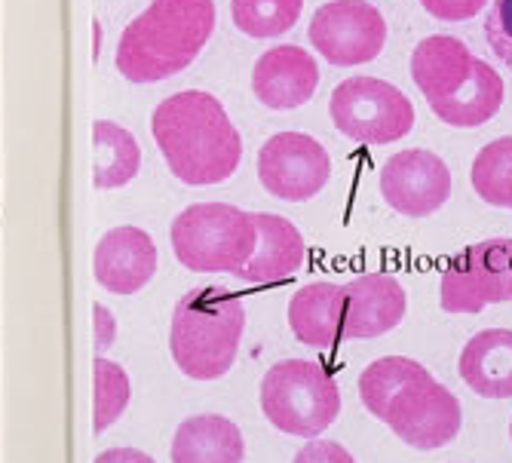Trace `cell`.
Instances as JSON below:
<instances>
[{"label":"cell","mask_w":512,"mask_h":463,"mask_svg":"<svg viewBox=\"0 0 512 463\" xmlns=\"http://www.w3.org/2000/svg\"><path fill=\"white\" fill-rule=\"evenodd\" d=\"M332 123L359 145H393L414 126V105L405 92L381 77H350L335 86Z\"/></svg>","instance_id":"8992f818"},{"label":"cell","mask_w":512,"mask_h":463,"mask_svg":"<svg viewBox=\"0 0 512 463\" xmlns=\"http://www.w3.org/2000/svg\"><path fill=\"white\" fill-rule=\"evenodd\" d=\"M96 283L114 295L142 292L157 273V243L148 230L135 224L111 227L92 252Z\"/></svg>","instance_id":"7c38bea8"},{"label":"cell","mask_w":512,"mask_h":463,"mask_svg":"<svg viewBox=\"0 0 512 463\" xmlns=\"http://www.w3.org/2000/svg\"><path fill=\"white\" fill-rule=\"evenodd\" d=\"M304 0H230L234 25L252 40L283 37L301 19Z\"/></svg>","instance_id":"603a6c76"},{"label":"cell","mask_w":512,"mask_h":463,"mask_svg":"<svg viewBox=\"0 0 512 463\" xmlns=\"http://www.w3.org/2000/svg\"><path fill=\"white\" fill-rule=\"evenodd\" d=\"M92 319H96V356H102L105 347L114 341V316L102 304H96L92 307Z\"/></svg>","instance_id":"f1b7e54d"},{"label":"cell","mask_w":512,"mask_h":463,"mask_svg":"<svg viewBox=\"0 0 512 463\" xmlns=\"http://www.w3.org/2000/svg\"><path fill=\"white\" fill-rule=\"evenodd\" d=\"M424 372H427V368L421 362L408 359V356H384L378 362H371L359 375V399L368 408V414H375L378 421H384L390 402L414 378H421Z\"/></svg>","instance_id":"7402d4cb"},{"label":"cell","mask_w":512,"mask_h":463,"mask_svg":"<svg viewBox=\"0 0 512 463\" xmlns=\"http://www.w3.org/2000/svg\"><path fill=\"white\" fill-rule=\"evenodd\" d=\"M319 65L301 46L283 43L267 50L252 68V92L270 111H295L313 99Z\"/></svg>","instance_id":"5bb4252c"},{"label":"cell","mask_w":512,"mask_h":463,"mask_svg":"<svg viewBox=\"0 0 512 463\" xmlns=\"http://www.w3.org/2000/svg\"><path fill=\"white\" fill-rule=\"evenodd\" d=\"M261 411L273 430L316 439L338 421L341 390L322 362L283 359L261 381Z\"/></svg>","instance_id":"277c9868"},{"label":"cell","mask_w":512,"mask_h":463,"mask_svg":"<svg viewBox=\"0 0 512 463\" xmlns=\"http://www.w3.org/2000/svg\"><path fill=\"white\" fill-rule=\"evenodd\" d=\"M347 313L341 341H368L393 332L408 307L405 289L390 273H359L344 283Z\"/></svg>","instance_id":"4fadbf2b"},{"label":"cell","mask_w":512,"mask_h":463,"mask_svg":"<svg viewBox=\"0 0 512 463\" xmlns=\"http://www.w3.org/2000/svg\"><path fill=\"white\" fill-rule=\"evenodd\" d=\"M457 372L485 399H512V329H485L460 350Z\"/></svg>","instance_id":"e0dca14e"},{"label":"cell","mask_w":512,"mask_h":463,"mask_svg":"<svg viewBox=\"0 0 512 463\" xmlns=\"http://www.w3.org/2000/svg\"><path fill=\"white\" fill-rule=\"evenodd\" d=\"M215 28L212 0H151L117 43V71L132 83H157L191 68Z\"/></svg>","instance_id":"7a4b0ae2"},{"label":"cell","mask_w":512,"mask_h":463,"mask_svg":"<svg viewBox=\"0 0 512 463\" xmlns=\"http://www.w3.org/2000/svg\"><path fill=\"white\" fill-rule=\"evenodd\" d=\"M384 424L405 445L417 451H436L457 439L463 427V408L448 387L424 372L390 402Z\"/></svg>","instance_id":"30bf717a"},{"label":"cell","mask_w":512,"mask_h":463,"mask_svg":"<svg viewBox=\"0 0 512 463\" xmlns=\"http://www.w3.org/2000/svg\"><path fill=\"white\" fill-rule=\"evenodd\" d=\"M129 396L132 387L126 368L105 356L92 359V430H96V436L105 433L126 411Z\"/></svg>","instance_id":"d4e9b609"},{"label":"cell","mask_w":512,"mask_h":463,"mask_svg":"<svg viewBox=\"0 0 512 463\" xmlns=\"http://www.w3.org/2000/svg\"><path fill=\"white\" fill-rule=\"evenodd\" d=\"M473 191L497 209H512V135L485 145L473 160Z\"/></svg>","instance_id":"cb8c5ba5"},{"label":"cell","mask_w":512,"mask_h":463,"mask_svg":"<svg viewBox=\"0 0 512 463\" xmlns=\"http://www.w3.org/2000/svg\"><path fill=\"white\" fill-rule=\"evenodd\" d=\"M347 295L338 283H307L289 301V326L313 350H335L344 332Z\"/></svg>","instance_id":"2e32d148"},{"label":"cell","mask_w":512,"mask_h":463,"mask_svg":"<svg viewBox=\"0 0 512 463\" xmlns=\"http://www.w3.org/2000/svg\"><path fill=\"white\" fill-rule=\"evenodd\" d=\"M488 0H421V7L442 22H467L485 10Z\"/></svg>","instance_id":"4316f807"},{"label":"cell","mask_w":512,"mask_h":463,"mask_svg":"<svg viewBox=\"0 0 512 463\" xmlns=\"http://www.w3.org/2000/svg\"><path fill=\"white\" fill-rule=\"evenodd\" d=\"M169 172L188 188H209L237 172L243 142L224 105L209 92L184 89L163 99L151 120Z\"/></svg>","instance_id":"6da1fadb"},{"label":"cell","mask_w":512,"mask_h":463,"mask_svg":"<svg viewBox=\"0 0 512 463\" xmlns=\"http://www.w3.org/2000/svg\"><path fill=\"white\" fill-rule=\"evenodd\" d=\"M292 463H356L353 454L341 445V442H332V439H310Z\"/></svg>","instance_id":"83f0119b"},{"label":"cell","mask_w":512,"mask_h":463,"mask_svg":"<svg viewBox=\"0 0 512 463\" xmlns=\"http://www.w3.org/2000/svg\"><path fill=\"white\" fill-rule=\"evenodd\" d=\"M512 301V240L494 237L457 252L439 286L445 313H482L488 304Z\"/></svg>","instance_id":"52a82bcc"},{"label":"cell","mask_w":512,"mask_h":463,"mask_svg":"<svg viewBox=\"0 0 512 463\" xmlns=\"http://www.w3.org/2000/svg\"><path fill=\"white\" fill-rule=\"evenodd\" d=\"M307 37L325 62L335 68H356L381 56L387 22L381 10L365 0H332L313 13Z\"/></svg>","instance_id":"ba28073f"},{"label":"cell","mask_w":512,"mask_h":463,"mask_svg":"<svg viewBox=\"0 0 512 463\" xmlns=\"http://www.w3.org/2000/svg\"><path fill=\"white\" fill-rule=\"evenodd\" d=\"M485 40L494 56L512 71V0H494L485 16Z\"/></svg>","instance_id":"484cf974"},{"label":"cell","mask_w":512,"mask_h":463,"mask_svg":"<svg viewBox=\"0 0 512 463\" xmlns=\"http://www.w3.org/2000/svg\"><path fill=\"white\" fill-rule=\"evenodd\" d=\"M169 240L188 270L237 276L255 252V224L230 203H197L175 215Z\"/></svg>","instance_id":"5b68a950"},{"label":"cell","mask_w":512,"mask_h":463,"mask_svg":"<svg viewBox=\"0 0 512 463\" xmlns=\"http://www.w3.org/2000/svg\"><path fill=\"white\" fill-rule=\"evenodd\" d=\"M252 224H255V252L246 261V267L237 273V280L267 286L295 276L307 258V243L301 237V230L283 215H264V212H255Z\"/></svg>","instance_id":"9a60e30c"},{"label":"cell","mask_w":512,"mask_h":463,"mask_svg":"<svg viewBox=\"0 0 512 463\" xmlns=\"http://www.w3.org/2000/svg\"><path fill=\"white\" fill-rule=\"evenodd\" d=\"M172 463H243L246 439L224 414H194L172 436Z\"/></svg>","instance_id":"d6986e66"},{"label":"cell","mask_w":512,"mask_h":463,"mask_svg":"<svg viewBox=\"0 0 512 463\" xmlns=\"http://www.w3.org/2000/svg\"><path fill=\"white\" fill-rule=\"evenodd\" d=\"M473 53L467 50V43L448 37V34H433L421 40L411 53V77L417 89L424 92V99L433 105L451 92H457L467 83L473 71Z\"/></svg>","instance_id":"ac0fdd59"},{"label":"cell","mask_w":512,"mask_h":463,"mask_svg":"<svg viewBox=\"0 0 512 463\" xmlns=\"http://www.w3.org/2000/svg\"><path fill=\"white\" fill-rule=\"evenodd\" d=\"M92 184L99 191H117L142 169V148L135 135L111 120L92 126Z\"/></svg>","instance_id":"44dd1931"},{"label":"cell","mask_w":512,"mask_h":463,"mask_svg":"<svg viewBox=\"0 0 512 463\" xmlns=\"http://www.w3.org/2000/svg\"><path fill=\"white\" fill-rule=\"evenodd\" d=\"M381 197L390 209L405 218H430L451 197V169L448 163L424 148H411L393 154L381 172Z\"/></svg>","instance_id":"8fae6325"},{"label":"cell","mask_w":512,"mask_h":463,"mask_svg":"<svg viewBox=\"0 0 512 463\" xmlns=\"http://www.w3.org/2000/svg\"><path fill=\"white\" fill-rule=\"evenodd\" d=\"M92 463H157V460L145 451H138V448H108Z\"/></svg>","instance_id":"f546056e"},{"label":"cell","mask_w":512,"mask_h":463,"mask_svg":"<svg viewBox=\"0 0 512 463\" xmlns=\"http://www.w3.org/2000/svg\"><path fill=\"white\" fill-rule=\"evenodd\" d=\"M258 178L264 191L286 203H307L332 178V157L313 135L279 132L258 151Z\"/></svg>","instance_id":"9c48e42d"},{"label":"cell","mask_w":512,"mask_h":463,"mask_svg":"<svg viewBox=\"0 0 512 463\" xmlns=\"http://www.w3.org/2000/svg\"><path fill=\"white\" fill-rule=\"evenodd\" d=\"M503 105V77L482 59H473V71L457 92L433 102V114L457 129H473L497 117Z\"/></svg>","instance_id":"ffe728a7"},{"label":"cell","mask_w":512,"mask_h":463,"mask_svg":"<svg viewBox=\"0 0 512 463\" xmlns=\"http://www.w3.org/2000/svg\"><path fill=\"white\" fill-rule=\"evenodd\" d=\"M246 332L243 298L221 286L191 289L172 313L169 350L194 381H218L230 372Z\"/></svg>","instance_id":"3957f363"},{"label":"cell","mask_w":512,"mask_h":463,"mask_svg":"<svg viewBox=\"0 0 512 463\" xmlns=\"http://www.w3.org/2000/svg\"><path fill=\"white\" fill-rule=\"evenodd\" d=\"M509 439H512V424H509Z\"/></svg>","instance_id":"4dcf8cb0"}]
</instances>
